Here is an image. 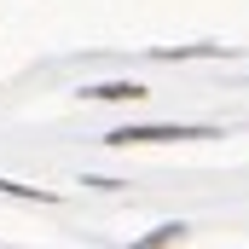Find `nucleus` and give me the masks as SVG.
<instances>
[{"instance_id":"nucleus-1","label":"nucleus","mask_w":249,"mask_h":249,"mask_svg":"<svg viewBox=\"0 0 249 249\" xmlns=\"http://www.w3.org/2000/svg\"><path fill=\"white\" fill-rule=\"evenodd\" d=\"M168 139H214V127L157 122V127H110V133H105V145H168Z\"/></svg>"},{"instance_id":"nucleus-2","label":"nucleus","mask_w":249,"mask_h":249,"mask_svg":"<svg viewBox=\"0 0 249 249\" xmlns=\"http://www.w3.org/2000/svg\"><path fill=\"white\" fill-rule=\"evenodd\" d=\"M87 99H145L139 81H105V87H87Z\"/></svg>"}]
</instances>
